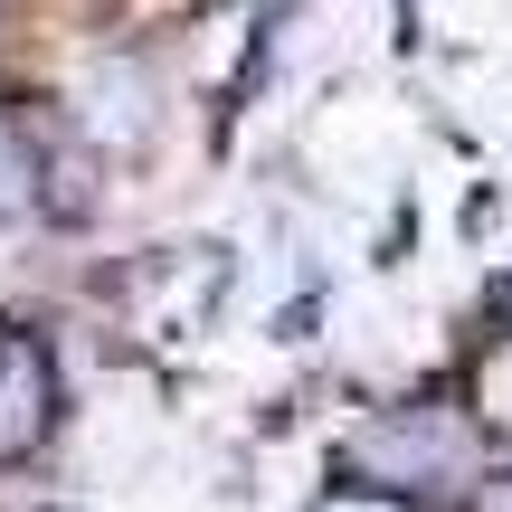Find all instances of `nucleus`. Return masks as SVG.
Segmentation results:
<instances>
[{
	"label": "nucleus",
	"mask_w": 512,
	"mask_h": 512,
	"mask_svg": "<svg viewBox=\"0 0 512 512\" xmlns=\"http://www.w3.org/2000/svg\"><path fill=\"white\" fill-rule=\"evenodd\" d=\"M313 512H408L399 494H370V484H342V494H323Z\"/></svg>",
	"instance_id": "39448f33"
},
{
	"label": "nucleus",
	"mask_w": 512,
	"mask_h": 512,
	"mask_svg": "<svg viewBox=\"0 0 512 512\" xmlns=\"http://www.w3.org/2000/svg\"><path fill=\"white\" fill-rule=\"evenodd\" d=\"M494 418L512 427V351H503V361H494Z\"/></svg>",
	"instance_id": "0eeeda50"
},
{
	"label": "nucleus",
	"mask_w": 512,
	"mask_h": 512,
	"mask_svg": "<svg viewBox=\"0 0 512 512\" xmlns=\"http://www.w3.org/2000/svg\"><path fill=\"white\" fill-rule=\"evenodd\" d=\"M48 408H57V380H48V351L29 342V332L0 323V465L29 456L38 437H48Z\"/></svg>",
	"instance_id": "f03ea898"
},
{
	"label": "nucleus",
	"mask_w": 512,
	"mask_h": 512,
	"mask_svg": "<svg viewBox=\"0 0 512 512\" xmlns=\"http://www.w3.org/2000/svg\"><path fill=\"white\" fill-rule=\"evenodd\" d=\"M342 475L370 484V494H399V503H437V494H475V427L465 408L446 399H408V408H380L370 427L342 437Z\"/></svg>",
	"instance_id": "f257e3e1"
},
{
	"label": "nucleus",
	"mask_w": 512,
	"mask_h": 512,
	"mask_svg": "<svg viewBox=\"0 0 512 512\" xmlns=\"http://www.w3.org/2000/svg\"><path fill=\"white\" fill-rule=\"evenodd\" d=\"M465 512H512V465H503V475H484L475 494H465Z\"/></svg>",
	"instance_id": "423d86ee"
},
{
	"label": "nucleus",
	"mask_w": 512,
	"mask_h": 512,
	"mask_svg": "<svg viewBox=\"0 0 512 512\" xmlns=\"http://www.w3.org/2000/svg\"><path fill=\"white\" fill-rule=\"evenodd\" d=\"M76 114H86V133H105V143H143L152 133V76L133 67V57H105V67L86 76V95H76Z\"/></svg>",
	"instance_id": "7ed1b4c3"
},
{
	"label": "nucleus",
	"mask_w": 512,
	"mask_h": 512,
	"mask_svg": "<svg viewBox=\"0 0 512 512\" xmlns=\"http://www.w3.org/2000/svg\"><path fill=\"white\" fill-rule=\"evenodd\" d=\"M494 313H503V323H512V275H503V285H494Z\"/></svg>",
	"instance_id": "6e6552de"
},
{
	"label": "nucleus",
	"mask_w": 512,
	"mask_h": 512,
	"mask_svg": "<svg viewBox=\"0 0 512 512\" xmlns=\"http://www.w3.org/2000/svg\"><path fill=\"white\" fill-rule=\"evenodd\" d=\"M48 200V152H38L29 114H0V219H29Z\"/></svg>",
	"instance_id": "20e7f679"
}]
</instances>
